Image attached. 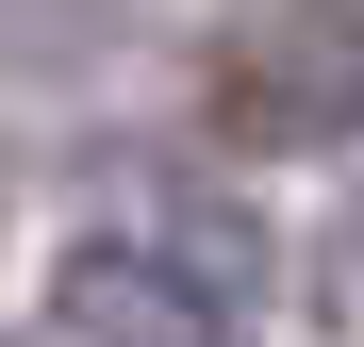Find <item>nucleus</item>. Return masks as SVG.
<instances>
[{"mask_svg": "<svg viewBox=\"0 0 364 347\" xmlns=\"http://www.w3.org/2000/svg\"><path fill=\"white\" fill-rule=\"evenodd\" d=\"M265 281H282V248L215 182H149V199H116V215L67 231L50 314H67V347H249Z\"/></svg>", "mask_w": 364, "mask_h": 347, "instance_id": "1", "label": "nucleus"}, {"mask_svg": "<svg viewBox=\"0 0 364 347\" xmlns=\"http://www.w3.org/2000/svg\"><path fill=\"white\" fill-rule=\"evenodd\" d=\"M215 149H364V0H249L199 67Z\"/></svg>", "mask_w": 364, "mask_h": 347, "instance_id": "2", "label": "nucleus"}]
</instances>
